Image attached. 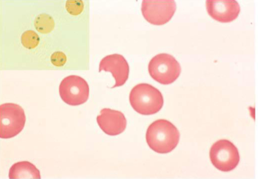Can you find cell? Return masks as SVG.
<instances>
[{"label": "cell", "instance_id": "11", "mask_svg": "<svg viewBox=\"0 0 258 179\" xmlns=\"http://www.w3.org/2000/svg\"><path fill=\"white\" fill-rule=\"evenodd\" d=\"M9 179H40L39 170L32 163L26 161L18 162L12 165L8 173Z\"/></svg>", "mask_w": 258, "mask_h": 179}, {"label": "cell", "instance_id": "14", "mask_svg": "<svg viewBox=\"0 0 258 179\" xmlns=\"http://www.w3.org/2000/svg\"><path fill=\"white\" fill-rule=\"evenodd\" d=\"M67 11L72 15L80 14L83 9V4L81 0H67L65 3Z\"/></svg>", "mask_w": 258, "mask_h": 179}, {"label": "cell", "instance_id": "2", "mask_svg": "<svg viewBox=\"0 0 258 179\" xmlns=\"http://www.w3.org/2000/svg\"><path fill=\"white\" fill-rule=\"evenodd\" d=\"M129 99L133 109L137 113L149 115L159 112L163 105L164 100L161 92L153 86L140 83L131 90Z\"/></svg>", "mask_w": 258, "mask_h": 179}, {"label": "cell", "instance_id": "12", "mask_svg": "<svg viewBox=\"0 0 258 179\" xmlns=\"http://www.w3.org/2000/svg\"><path fill=\"white\" fill-rule=\"evenodd\" d=\"M34 26L39 32L47 34L52 32L54 29L55 22L50 15L46 13H41L35 18Z\"/></svg>", "mask_w": 258, "mask_h": 179}, {"label": "cell", "instance_id": "7", "mask_svg": "<svg viewBox=\"0 0 258 179\" xmlns=\"http://www.w3.org/2000/svg\"><path fill=\"white\" fill-rule=\"evenodd\" d=\"M176 9L174 0H143L141 12L150 23L162 25L169 22Z\"/></svg>", "mask_w": 258, "mask_h": 179}, {"label": "cell", "instance_id": "5", "mask_svg": "<svg viewBox=\"0 0 258 179\" xmlns=\"http://www.w3.org/2000/svg\"><path fill=\"white\" fill-rule=\"evenodd\" d=\"M209 157L216 169L225 172L234 170L240 161L237 148L231 141L225 139L213 144L209 150Z\"/></svg>", "mask_w": 258, "mask_h": 179}, {"label": "cell", "instance_id": "6", "mask_svg": "<svg viewBox=\"0 0 258 179\" xmlns=\"http://www.w3.org/2000/svg\"><path fill=\"white\" fill-rule=\"evenodd\" d=\"M59 94L62 99L71 106L84 103L88 99L89 88L87 82L77 75H69L61 81Z\"/></svg>", "mask_w": 258, "mask_h": 179}, {"label": "cell", "instance_id": "8", "mask_svg": "<svg viewBox=\"0 0 258 179\" xmlns=\"http://www.w3.org/2000/svg\"><path fill=\"white\" fill-rule=\"evenodd\" d=\"M99 72H110L115 80L112 88L123 86L128 79L129 66L125 57L119 54H113L103 57L99 63Z\"/></svg>", "mask_w": 258, "mask_h": 179}, {"label": "cell", "instance_id": "13", "mask_svg": "<svg viewBox=\"0 0 258 179\" xmlns=\"http://www.w3.org/2000/svg\"><path fill=\"white\" fill-rule=\"evenodd\" d=\"M20 41L24 47L29 49H33L39 45L40 38L35 32L28 30L22 33Z\"/></svg>", "mask_w": 258, "mask_h": 179}, {"label": "cell", "instance_id": "15", "mask_svg": "<svg viewBox=\"0 0 258 179\" xmlns=\"http://www.w3.org/2000/svg\"><path fill=\"white\" fill-rule=\"evenodd\" d=\"M50 60L52 64L54 66L61 67L65 64L67 58L63 52L58 51L52 54Z\"/></svg>", "mask_w": 258, "mask_h": 179}, {"label": "cell", "instance_id": "3", "mask_svg": "<svg viewBox=\"0 0 258 179\" xmlns=\"http://www.w3.org/2000/svg\"><path fill=\"white\" fill-rule=\"evenodd\" d=\"M150 76L162 85H169L175 82L181 72L180 63L172 55L159 53L154 56L148 64Z\"/></svg>", "mask_w": 258, "mask_h": 179}, {"label": "cell", "instance_id": "9", "mask_svg": "<svg viewBox=\"0 0 258 179\" xmlns=\"http://www.w3.org/2000/svg\"><path fill=\"white\" fill-rule=\"evenodd\" d=\"M208 14L214 20L221 23H228L235 20L240 12L239 3L234 0L206 1Z\"/></svg>", "mask_w": 258, "mask_h": 179}, {"label": "cell", "instance_id": "4", "mask_svg": "<svg viewBox=\"0 0 258 179\" xmlns=\"http://www.w3.org/2000/svg\"><path fill=\"white\" fill-rule=\"evenodd\" d=\"M26 116L23 109L13 103L0 106V137L8 139L18 134L23 129Z\"/></svg>", "mask_w": 258, "mask_h": 179}, {"label": "cell", "instance_id": "1", "mask_svg": "<svg viewBox=\"0 0 258 179\" xmlns=\"http://www.w3.org/2000/svg\"><path fill=\"white\" fill-rule=\"evenodd\" d=\"M180 133L170 121L158 119L152 123L146 133V140L155 152L164 154L171 152L178 145Z\"/></svg>", "mask_w": 258, "mask_h": 179}, {"label": "cell", "instance_id": "10", "mask_svg": "<svg viewBox=\"0 0 258 179\" xmlns=\"http://www.w3.org/2000/svg\"><path fill=\"white\" fill-rule=\"evenodd\" d=\"M97 122L100 129L107 134L113 136L120 134L126 129L127 120L119 111L103 108L97 116Z\"/></svg>", "mask_w": 258, "mask_h": 179}]
</instances>
